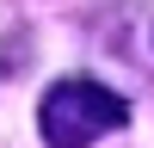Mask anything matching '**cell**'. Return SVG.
<instances>
[{"mask_svg": "<svg viewBox=\"0 0 154 148\" xmlns=\"http://www.w3.org/2000/svg\"><path fill=\"white\" fill-rule=\"evenodd\" d=\"M123 123H130V99L93 74H62L37 105V136L49 148H93L99 136L123 130Z\"/></svg>", "mask_w": 154, "mask_h": 148, "instance_id": "6da1fadb", "label": "cell"}]
</instances>
